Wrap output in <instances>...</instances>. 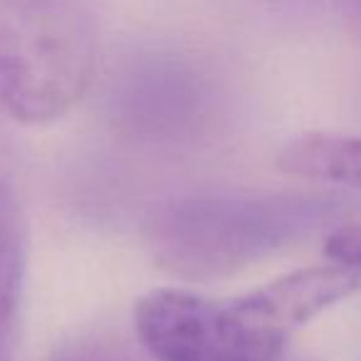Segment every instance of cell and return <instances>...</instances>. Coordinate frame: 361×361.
Instances as JSON below:
<instances>
[{"mask_svg": "<svg viewBox=\"0 0 361 361\" xmlns=\"http://www.w3.org/2000/svg\"><path fill=\"white\" fill-rule=\"evenodd\" d=\"M339 198L302 193L193 196L164 206L149 226L154 260L180 280L226 277L339 223Z\"/></svg>", "mask_w": 361, "mask_h": 361, "instance_id": "cell-1", "label": "cell"}, {"mask_svg": "<svg viewBox=\"0 0 361 361\" xmlns=\"http://www.w3.org/2000/svg\"><path fill=\"white\" fill-rule=\"evenodd\" d=\"M282 173L326 186H349L361 191V136L310 134L295 136L277 156Z\"/></svg>", "mask_w": 361, "mask_h": 361, "instance_id": "cell-4", "label": "cell"}, {"mask_svg": "<svg viewBox=\"0 0 361 361\" xmlns=\"http://www.w3.org/2000/svg\"><path fill=\"white\" fill-rule=\"evenodd\" d=\"M27 228L11 141L0 126V312L18 314L25 282Z\"/></svg>", "mask_w": 361, "mask_h": 361, "instance_id": "cell-5", "label": "cell"}, {"mask_svg": "<svg viewBox=\"0 0 361 361\" xmlns=\"http://www.w3.org/2000/svg\"><path fill=\"white\" fill-rule=\"evenodd\" d=\"M134 326L156 361H280L292 334L257 290L233 302L154 290L136 302Z\"/></svg>", "mask_w": 361, "mask_h": 361, "instance_id": "cell-3", "label": "cell"}, {"mask_svg": "<svg viewBox=\"0 0 361 361\" xmlns=\"http://www.w3.org/2000/svg\"><path fill=\"white\" fill-rule=\"evenodd\" d=\"M97 27L90 0H0V111L60 119L87 92Z\"/></svg>", "mask_w": 361, "mask_h": 361, "instance_id": "cell-2", "label": "cell"}, {"mask_svg": "<svg viewBox=\"0 0 361 361\" xmlns=\"http://www.w3.org/2000/svg\"><path fill=\"white\" fill-rule=\"evenodd\" d=\"M57 361H124L119 354H114L111 349L106 346H92V344H85V346H77V349H70L65 354H60Z\"/></svg>", "mask_w": 361, "mask_h": 361, "instance_id": "cell-7", "label": "cell"}, {"mask_svg": "<svg viewBox=\"0 0 361 361\" xmlns=\"http://www.w3.org/2000/svg\"><path fill=\"white\" fill-rule=\"evenodd\" d=\"M324 255L331 262H341L361 270V223H339L324 240Z\"/></svg>", "mask_w": 361, "mask_h": 361, "instance_id": "cell-6", "label": "cell"}]
</instances>
